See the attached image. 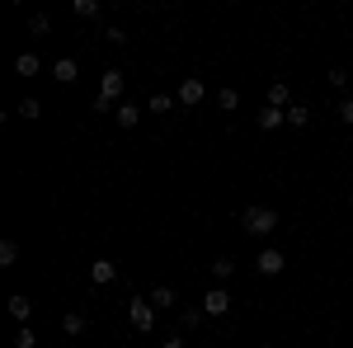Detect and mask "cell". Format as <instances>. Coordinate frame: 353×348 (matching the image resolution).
<instances>
[{"instance_id":"7402d4cb","label":"cell","mask_w":353,"mask_h":348,"mask_svg":"<svg viewBox=\"0 0 353 348\" xmlns=\"http://www.w3.org/2000/svg\"><path fill=\"white\" fill-rule=\"evenodd\" d=\"M151 113H170V108H174V99H170V94H151Z\"/></svg>"},{"instance_id":"83f0119b","label":"cell","mask_w":353,"mask_h":348,"mask_svg":"<svg viewBox=\"0 0 353 348\" xmlns=\"http://www.w3.org/2000/svg\"><path fill=\"white\" fill-rule=\"evenodd\" d=\"M104 38H109L113 48H123V43H128V33H123V28H104Z\"/></svg>"},{"instance_id":"9a60e30c","label":"cell","mask_w":353,"mask_h":348,"mask_svg":"<svg viewBox=\"0 0 353 348\" xmlns=\"http://www.w3.org/2000/svg\"><path fill=\"white\" fill-rule=\"evenodd\" d=\"M113 118H118V127H137V123H141V108H137V104H118Z\"/></svg>"},{"instance_id":"484cf974","label":"cell","mask_w":353,"mask_h":348,"mask_svg":"<svg viewBox=\"0 0 353 348\" xmlns=\"http://www.w3.org/2000/svg\"><path fill=\"white\" fill-rule=\"evenodd\" d=\"M334 113H339V123H349V127H353V99H339Z\"/></svg>"},{"instance_id":"9c48e42d","label":"cell","mask_w":353,"mask_h":348,"mask_svg":"<svg viewBox=\"0 0 353 348\" xmlns=\"http://www.w3.org/2000/svg\"><path fill=\"white\" fill-rule=\"evenodd\" d=\"M283 123H288V108H273V104H264V108H259V127H264V132L283 127Z\"/></svg>"},{"instance_id":"f546056e","label":"cell","mask_w":353,"mask_h":348,"mask_svg":"<svg viewBox=\"0 0 353 348\" xmlns=\"http://www.w3.org/2000/svg\"><path fill=\"white\" fill-rule=\"evenodd\" d=\"M259 348H273V344H259Z\"/></svg>"},{"instance_id":"7c38bea8","label":"cell","mask_w":353,"mask_h":348,"mask_svg":"<svg viewBox=\"0 0 353 348\" xmlns=\"http://www.w3.org/2000/svg\"><path fill=\"white\" fill-rule=\"evenodd\" d=\"M269 104H273V108H292V90H288L283 81H273V85H269Z\"/></svg>"},{"instance_id":"ffe728a7","label":"cell","mask_w":353,"mask_h":348,"mask_svg":"<svg viewBox=\"0 0 353 348\" xmlns=\"http://www.w3.org/2000/svg\"><path fill=\"white\" fill-rule=\"evenodd\" d=\"M217 104L226 108V113H231V108H241V94H236V90L226 85V90H217Z\"/></svg>"},{"instance_id":"5bb4252c","label":"cell","mask_w":353,"mask_h":348,"mask_svg":"<svg viewBox=\"0 0 353 348\" xmlns=\"http://www.w3.org/2000/svg\"><path fill=\"white\" fill-rule=\"evenodd\" d=\"M10 316H14L19 325H28V316H33V301H28V296H10Z\"/></svg>"},{"instance_id":"3957f363","label":"cell","mask_w":353,"mask_h":348,"mask_svg":"<svg viewBox=\"0 0 353 348\" xmlns=\"http://www.w3.org/2000/svg\"><path fill=\"white\" fill-rule=\"evenodd\" d=\"M231 301H236V296L226 292V287H212V292L203 296V316H226V311H231Z\"/></svg>"},{"instance_id":"2e32d148","label":"cell","mask_w":353,"mask_h":348,"mask_svg":"<svg viewBox=\"0 0 353 348\" xmlns=\"http://www.w3.org/2000/svg\"><path fill=\"white\" fill-rule=\"evenodd\" d=\"M306 123H311V108H306V104L288 108V127H306Z\"/></svg>"},{"instance_id":"4fadbf2b","label":"cell","mask_w":353,"mask_h":348,"mask_svg":"<svg viewBox=\"0 0 353 348\" xmlns=\"http://www.w3.org/2000/svg\"><path fill=\"white\" fill-rule=\"evenodd\" d=\"M14 71H19V76H38V71H43V61H38L33 52H19V57H14Z\"/></svg>"},{"instance_id":"8992f818","label":"cell","mask_w":353,"mask_h":348,"mask_svg":"<svg viewBox=\"0 0 353 348\" xmlns=\"http://www.w3.org/2000/svg\"><path fill=\"white\" fill-rule=\"evenodd\" d=\"M203 94H208V85L198 81V76H189V81L179 85V104H184V108H193V104H203Z\"/></svg>"},{"instance_id":"7a4b0ae2","label":"cell","mask_w":353,"mask_h":348,"mask_svg":"<svg viewBox=\"0 0 353 348\" xmlns=\"http://www.w3.org/2000/svg\"><path fill=\"white\" fill-rule=\"evenodd\" d=\"M245 231H250V236H269L273 226H278V212H273V207H245Z\"/></svg>"},{"instance_id":"4316f807","label":"cell","mask_w":353,"mask_h":348,"mask_svg":"<svg viewBox=\"0 0 353 348\" xmlns=\"http://www.w3.org/2000/svg\"><path fill=\"white\" fill-rule=\"evenodd\" d=\"M28 28H33V33H48V28H52V19H48V14H33V19H28Z\"/></svg>"},{"instance_id":"5b68a950","label":"cell","mask_w":353,"mask_h":348,"mask_svg":"<svg viewBox=\"0 0 353 348\" xmlns=\"http://www.w3.org/2000/svg\"><path fill=\"white\" fill-rule=\"evenodd\" d=\"M123 71H104V85H99V99H109V104H118L123 99Z\"/></svg>"},{"instance_id":"e0dca14e","label":"cell","mask_w":353,"mask_h":348,"mask_svg":"<svg viewBox=\"0 0 353 348\" xmlns=\"http://www.w3.org/2000/svg\"><path fill=\"white\" fill-rule=\"evenodd\" d=\"M179 325H184V329H198V325H203V306H184V311H179Z\"/></svg>"},{"instance_id":"ac0fdd59","label":"cell","mask_w":353,"mask_h":348,"mask_svg":"<svg viewBox=\"0 0 353 348\" xmlns=\"http://www.w3.org/2000/svg\"><path fill=\"white\" fill-rule=\"evenodd\" d=\"M231 273H236V259H226V254H217V264H212V278H217V283H226Z\"/></svg>"},{"instance_id":"603a6c76","label":"cell","mask_w":353,"mask_h":348,"mask_svg":"<svg viewBox=\"0 0 353 348\" xmlns=\"http://www.w3.org/2000/svg\"><path fill=\"white\" fill-rule=\"evenodd\" d=\"M76 14H81V19H94V14H99V0H76Z\"/></svg>"},{"instance_id":"6da1fadb","label":"cell","mask_w":353,"mask_h":348,"mask_svg":"<svg viewBox=\"0 0 353 348\" xmlns=\"http://www.w3.org/2000/svg\"><path fill=\"white\" fill-rule=\"evenodd\" d=\"M128 320H132L141 334L156 329V306H151V296H132V301H128Z\"/></svg>"},{"instance_id":"f1b7e54d","label":"cell","mask_w":353,"mask_h":348,"mask_svg":"<svg viewBox=\"0 0 353 348\" xmlns=\"http://www.w3.org/2000/svg\"><path fill=\"white\" fill-rule=\"evenodd\" d=\"M161 348H189V344H184V339H179V334H174V339H165Z\"/></svg>"},{"instance_id":"cb8c5ba5","label":"cell","mask_w":353,"mask_h":348,"mask_svg":"<svg viewBox=\"0 0 353 348\" xmlns=\"http://www.w3.org/2000/svg\"><path fill=\"white\" fill-rule=\"evenodd\" d=\"M33 344H38V334H33V329H28V325H24V329L14 334V348H33Z\"/></svg>"},{"instance_id":"277c9868","label":"cell","mask_w":353,"mask_h":348,"mask_svg":"<svg viewBox=\"0 0 353 348\" xmlns=\"http://www.w3.org/2000/svg\"><path fill=\"white\" fill-rule=\"evenodd\" d=\"M254 268H259L264 278H278V273L288 268V259H283V249H259V259H254Z\"/></svg>"},{"instance_id":"1f68e13d","label":"cell","mask_w":353,"mask_h":348,"mask_svg":"<svg viewBox=\"0 0 353 348\" xmlns=\"http://www.w3.org/2000/svg\"><path fill=\"white\" fill-rule=\"evenodd\" d=\"M349 85H353V81H349Z\"/></svg>"},{"instance_id":"d6986e66","label":"cell","mask_w":353,"mask_h":348,"mask_svg":"<svg viewBox=\"0 0 353 348\" xmlns=\"http://www.w3.org/2000/svg\"><path fill=\"white\" fill-rule=\"evenodd\" d=\"M14 259H19V245H14V240H0V268H14Z\"/></svg>"},{"instance_id":"d4e9b609","label":"cell","mask_w":353,"mask_h":348,"mask_svg":"<svg viewBox=\"0 0 353 348\" xmlns=\"http://www.w3.org/2000/svg\"><path fill=\"white\" fill-rule=\"evenodd\" d=\"M19 113H24V118H38V113H43V104H38V99H33V94H28L24 104H19Z\"/></svg>"},{"instance_id":"52a82bcc","label":"cell","mask_w":353,"mask_h":348,"mask_svg":"<svg viewBox=\"0 0 353 348\" xmlns=\"http://www.w3.org/2000/svg\"><path fill=\"white\" fill-rule=\"evenodd\" d=\"M113 278H118V264H109V259H99V264H90V283H94V287H109Z\"/></svg>"},{"instance_id":"8fae6325","label":"cell","mask_w":353,"mask_h":348,"mask_svg":"<svg viewBox=\"0 0 353 348\" xmlns=\"http://www.w3.org/2000/svg\"><path fill=\"white\" fill-rule=\"evenodd\" d=\"M151 306H156V311H174V306H179V296H174V287H156V292H151Z\"/></svg>"},{"instance_id":"4dcf8cb0","label":"cell","mask_w":353,"mask_h":348,"mask_svg":"<svg viewBox=\"0 0 353 348\" xmlns=\"http://www.w3.org/2000/svg\"><path fill=\"white\" fill-rule=\"evenodd\" d=\"M203 348H212V344H203Z\"/></svg>"},{"instance_id":"30bf717a","label":"cell","mask_w":353,"mask_h":348,"mask_svg":"<svg viewBox=\"0 0 353 348\" xmlns=\"http://www.w3.org/2000/svg\"><path fill=\"white\" fill-rule=\"evenodd\" d=\"M85 325H90V320H85L81 311H66V316H61V334H71V339H81V334H85Z\"/></svg>"},{"instance_id":"44dd1931","label":"cell","mask_w":353,"mask_h":348,"mask_svg":"<svg viewBox=\"0 0 353 348\" xmlns=\"http://www.w3.org/2000/svg\"><path fill=\"white\" fill-rule=\"evenodd\" d=\"M349 81H353V71H344V66H330V85H334V90H344Z\"/></svg>"},{"instance_id":"ba28073f","label":"cell","mask_w":353,"mask_h":348,"mask_svg":"<svg viewBox=\"0 0 353 348\" xmlns=\"http://www.w3.org/2000/svg\"><path fill=\"white\" fill-rule=\"evenodd\" d=\"M76 76H81V66H76V57H61V61H52V81L71 85Z\"/></svg>"}]
</instances>
